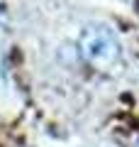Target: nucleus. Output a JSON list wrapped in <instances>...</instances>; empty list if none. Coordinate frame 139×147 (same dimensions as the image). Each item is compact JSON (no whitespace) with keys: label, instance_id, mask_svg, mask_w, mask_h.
<instances>
[{"label":"nucleus","instance_id":"f257e3e1","mask_svg":"<svg viewBox=\"0 0 139 147\" xmlns=\"http://www.w3.org/2000/svg\"><path fill=\"white\" fill-rule=\"evenodd\" d=\"M78 54L95 71H110L122 57V44L108 25H88L78 37Z\"/></svg>","mask_w":139,"mask_h":147}]
</instances>
